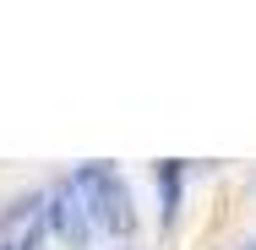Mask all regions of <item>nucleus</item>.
Segmentation results:
<instances>
[{"instance_id":"f257e3e1","label":"nucleus","mask_w":256,"mask_h":250,"mask_svg":"<svg viewBox=\"0 0 256 250\" xmlns=\"http://www.w3.org/2000/svg\"><path fill=\"white\" fill-rule=\"evenodd\" d=\"M71 185H76L82 201H88V218L104 223L114 240H131V234H136V207H131V191H126V180H120L109 163H82V169L71 174Z\"/></svg>"},{"instance_id":"20e7f679","label":"nucleus","mask_w":256,"mask_h":250,"mask_svg":"<svg viewBox=\"0 0 256 250\" xmlns=\"http://www.w3.org/2000/svg\"><path fill=\"white\" fill-rule=\"evenodd\" d=\"M33 245H38V223H28V229H22L11 245H0V250H33Z\"/></svg>"},{"instance_id":"7ed1b4c3","label":"nucleus","mask_w":256,"mask_h":250,"mask_svg":"<svg viewBox=\"0 0 256 250\" xmlns=\"http://www.w3.org/2000/svg\"><path fill=\"white\" fill-rule=\"evenodd\" d=\"M180 174H186V163H180V158H164V163H158V185H164V223H174V218H180Z\"/></svg>"},{"instance_id":"f03ea898","label":"nucleus","mask_w":256,"mask_h":250,"mask_svg":"<svg viewBox=\"0 0 256 250\" xmlns=\"http://www.w3.org/2000/svg\"><path fill=\"white\" fill-rule=\"evenodd\" d=\"M44 218H50L54 240L66 250H88L93 245V218H88V201H82V191L71 185V180H60L50 196H44Z\"/></svg>"}]
</instances>
